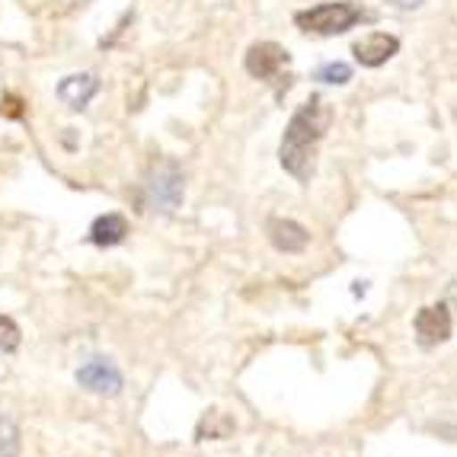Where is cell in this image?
Instances as JSON below:
<instances>
[{
  "label": "cell",
  "instance_id": "obj_12",
  "mask_svg": "<svg viewBox=\"0 0 457 457\" xmlns=\"http://www.w3.org/2000/svg\"><path fill=\"white\" fill-rule=\"evenodd\" d=\"M23 345V333H20V323L10 317V313H0V352L13 355L16 349Z\"/></svg>",
  "mask_w": 457,
  "mask_h": 457
},
{
  "label": "cell",
  "instance_id": "obj_7",
  "mask_svg": "<svg viewBox=\"0 0 457 457\" xmlns=\"http://www.w3.org/2000/svg\"><path fill=\"white\" fill-rule=\"evenodd\" d=\"M396 52H400V38L387 36V32H368L365 38H359V42L352 46L355 62L365 64V68H381Z\"/></svg>",
  "mask_w": 457,
  "mask_h": 457
},
{
  "label": "cell",
  "instance_id": "obj_8",
  "mask_svg": "<svg viewBox=\"0 0 457 457\" xmlns=\"http://www.w3.org/2000/svg\"><path fill=\"white\" fill-rule=\"evenodd\" d=\"M266 230H269L272 246L282 253H301L311 244V230H307L304 224L291 221V218H272Z\"/></svg>",
  "mask_w": 457,
  "mask_h": 457
},
{
  "label": "cell",
  "instance_id": "obj_16",
  "mask_svg": "<svg viewBox=\"0 0 457 457\" xmlns=\"http://www.w3.org/2000/svg\"><path fill=\"white\" fill-rule=\"evenodd\" d=\"M448 297H451V301H457V282H454V285H451V291H448Z\"/></svg>",
  "mask_w": 457,
  "mask_h": 457
},
{
  "label": "cell",
  "instance_id": "obj_10",
  "mask_svg": "<svg viewBox=\"0 0 457 457\" xmlns=\"http://www.w3.org/2000/svg\"><path fill=\"white\" fill-rule=\"evenodd\" d=\"M129 237V218L119 212H109V214H99L96 221L90 224V240L93 246H119Z\"/></svg>",
  "mask_w": 457,
  "mask_h": 457
},
{
  "label": "cell",
  "instance_id": "obj_14",
  "mask_svg": "<svg viewBox=\"0 0 457 457\" xmlns=\"http://www.w3.org/2000/svg\"><path fill=\"white\" fill-rule=\"evenodd\" d=\"M23 103H20V99L16 96H4L0 99V115H7V119H23Z\"/></svg>",
  "mask_w": 457,
  "mask_h": 457
},
{
  "label": "cell",
  "instance_id": "obj_4",
  "mask_svg": "<svg viewBox=\"0 0 457 457\" xmlns=\"http://www.w3.org/2000/svg\"><path fill=\"white\" fill-rule=\"evenodd\" d=\"M74 378H77V387L90 390L96 396H119L125 387V378L119 371V365L112 359H103V355L87 359L84 365L77 368Z\"/></svg>",
  "mask_w": 457,
  "mask_h": 457
},
{
  "label": "cell",
  "instance_id": "obj_5",
  "mask_svg": "<svg viewBox=\"0 0 457 457\" xmlns=\"http://www.w3.org/2000/svg\"><path fill=\"white\" fill-rule=\"evenodd\" d=\"M416 339H420L422 349H432V345H442L451 339V311L448 301H438V304H428L416 313Z\"/></svg>",
  "mask_w": 457,
  "mask_h": 457
},
{
  "label": "cell",
  "instance_id": "obj_3",
  "mask_svg": "<svg viewBox=\"0 0 457 457\" xmlns=\"http://www.w3.org/2000/svg\"><path fill=\"white\" fill-rule=\"evenodd\" d=\"M147 202H151L157 212L173 214L176 208L183 205L186 186H183V170L176 161H161L157 167L147 173Z\"/></svg>",
  "mask_w": 457,
  "mask_h": 457
},
{
  "label": "cell",
  "instance_id": "obj_2",
  "mask_svg": "<svg viewBox=\"0 0 457 457\" xmlns=\"http://www.w3.org/2000/svg\"><path fill=\"white\" fill-rule=\"evenodd\" d=\"M361 20H371V13L361 10L359 4H352V0H329V4L301 10L295 16V23L301 29L317 32V36H339V32H349Z\"/></svg>",
  "mask_w": 457,
  "mask_h": 457
},
{
  "label": "cell",
  "instance_id": "obj_13",
  "mask_svg": "<svg viewBox=\"0 0 457 457\" xmlns=\"http://www.w3.org/2000/svg\"><path fill=\"white\" fill-rule=\"evenodd\" d=\"M317 80H323V84H349L352 80V68L345 62H327L320 71H317Z\"/></svg>",
  "mask_w": 457,
  "mask_h": 457
},
{
  "label": "cell",
  "instance_id": "obj_11",
  "mask_svg": "<svg viewBox=\"0 0 457 457\" xmlns=\"http://www.w3.org/2000/svg\"><path fill=\"white\" fill-rule=\"evenodd\" d=\"M23 451V432L10 416H0V457H20Z\"/></svg>",
  "mask_w": 457,
  "mask_h": 457
},
{
  "label": "cell",
  "instance_id": "obj_1",
  "mask_svg": "<svg viewBox=\"0 0 457 457\" xmlns=\"http://www.w3.org/2000/svg\"><path fill=\"white\" fill-rule=\"evenodd\" d=\"M329 119H333V112H329V106L320 96H311L304 106L291 115L288 129L282 135V147H278V161H282V167L295 176L297 183H311L317 145L327 135Z\"/></svg>",
  "mask_w": 457,
  "mask_h": 457
},
{
  "label": "cell",
  "instance_id": "obj_6",
  "mask_svg": "<svg viewBox=\"0 0 457 457\" xmlns=\"http://www.w3.org/2000/svg\"><path fill=\"white\" fill-rule=\"evenodd\" d=\"M288 64V52L275 42H256V46L246 52V71H250L256 80H275L282 74V68Z\"/></svg>",
  "mask_w": 457,
  "mask_h": 457
},
{
  "label": "cell",
  "instance_id": "obj_15",
  "mask_svg": "<svg viewBox=\"0 0 457 457\" xmlns=\"http://www.w3.org/2000/svg\"><path fill=\"white\" fill-rule=\"evenodd\" d=\"M387 4H394L396 10H416V7H422L426 0H387Z\"/></svg>",
  "mask_w": 457,
  "mask_h": 457
},
{
  "label": "cell",
  "instance_id": "obj_9",
  "mask_svg": "<svg viewBox=\"0 0 457 457\" xmlns=\"http://www.w3.org/2000/svg\"><path fill=\"white\" fill-rule=\"evenodd\" d=\"M96 93H99L96 74H71L58 84V99H62L68 109H74V112L90 106V99L96 96Z\"/></svg>",
  "mask_w": 457,
  "mask_h": 457
}]
</instances>
